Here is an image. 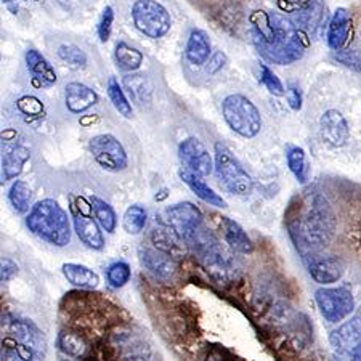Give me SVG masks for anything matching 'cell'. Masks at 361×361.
Instances as JSON below:
<instances>
[{
	"mask_svg": "<svg viewBox=\"0 0 361 361\" xmlns=\"http://www.w3.org/2000/svg\"><path fill=\"white\" fill-rule=\"evenodd\" d=\"M289 230L304 259H307V250L313 252L328 246L336 233V215L329 201L322 193L312 195L305 201L300 219L290 224Z\"/></svg>",
	"mask_w": 361,
	"mask_h": 361,
	"instance_id": "obj_1",
	"label": "cell"
},
{
	"mask_svg": "<svg viewBox=\"0 0 361 361\" xmlns=\"http://www.w3.org/2000/svg\"><path fill=\"white\" fill-rule=\"evenodd\" d=\"M26 226L40 240L56 247H65L71 241L69 217L55 200H44L34 204L26 217Z\"/></svg>",
	"mask_w": 361,
	"mask_h": 361,
	"instance_id": "obj_2",
	"label": "cell"
},
{
	"mask_svg": "<svg viewBox=\"0 0 361 361\" xmlns=\"http://www.w3.org/2000/svg\"><path fill=\"white\" fill-rule=\"evenodd\" d=\"M275 26V40L271 44H254L262 56L276 65H290L304 56V42L293 20L281 13L270 15Z\"/></svg>",
	"mask_w": 361,
	"mask_h": 361,
	"instance_id": "obj_3",
	"label": "cell"
},
{
	"mask_svg": "<svg viewBox=\"0 0 361 361\" xmlns=\"http://www.w3.org/2000/svg\"><path fill=\"white\" fill-rule=\"evenodd\" d=\"M222 113L230 129L244 138H254L262 129V116L257 106L240 93L225 98Z\"/></svg>",
	"mask_w": 361,
	"mask_h": 361,
	"instance_id": "obj_4",
	"label": "cell"
},
{
	"mask_svg": "<svg viewBox=\"0 0 361 361\" xmlns=\"http://www.w3.org/2000/svg\"><path fill=\"white\" fill-rule=\"evenodd\" d=\"M215 173L231 195L247 196L252 191V178L224 143H215Z\"/></svg>",
	"mask_w": 361,
	"mask_h": 361,
	"instance_id": "obj_5",
	"label": "cell"
},
{
	"mask_svg": "<svg viewBox=\"0 0 361 361\" xmlns=\"http://www.w3.org/2000/svg\"><path fill=\"white\" fill-rule=\"evenodd\" d=\"M132 18L138 31L151 39L166 36L172 25L169 11L156 0H137L132 7Z\"/></svg>",
	"mask_w": 361,
	"mask_h": 361,
	"instance_id": "obj_6",
	"label": "cell"
},
{
	"mask_svg": "<svg viewBox=\"0 0 361 361\" xmlns=\"http://www.w3.org/2000/svg\"><path fill=\"white\" fill-rule=\"evenodd\" d=\"M166 220L180 241L193 243L202 231V214L191 202L173 204L166 211Z\"/></svg>",
	"mask_w": 361,
	"mask_h": 361,
	"instance_id": "obj_7",
	"label": "cell"
},
{
	"mask_svg": "<svg viewBox=\"0 0 361 361\" xmlns=\"http://www.w3.org/2000/svg\"><path fill=\"white\" fill-rule=\"evenodd\" d=\"M315 300L323 318L329 323H339L345 319L355 308L350 290L343 288H322L315 293Z\"/></svg>",
	"mask_w": 361,
	"mask_h": 361,
	"instance_id": "obj_8",
	"label": "cell"
},
{
	"mask_svg": "<svg viewBox=\"0 0 361 361\" xmlns=\"http://www.w3.org/2000/svg\"><path fill=\"white\" fill-rule=\"evenodd\" d=\"M89 149L98 164L111 172L124 171L127 167V154L122 143L111 133H102L90 140Z\"/></svg>",
	"mask_w": 361,
	"mask_h": 361,
	"instance_id": "obj_9",
	"label": "cell"
},
{
	"mask_svg": "<svg viewBox=\"0 0 361 361\" xmlns=\"http://www.w3.org/2000/svg\"><path fill=\"white\" fill-rule=\"evenodd\" d=\"M178 154L186 169L201 177L211 176V172L215 169L212 156L209 154L207 148L196 137L185 138L178 147Z\"/></svg>",
	"mask_w": 361,
	"mask_h": 361,
	"instance_id": "obj_10",
	"label": "cell"
},
{
	"mask_svg": "<svg viewBox=\"0 0 361 361\" xmlns=\"http://www.w3.org/2000/svg\"><path fill=\"white\" fill-rule=\"evenodd\" d=\"M319 133L328 147L341 148L350 137V129H348L345 118L339 111L329 109L319 119Z\"/></svg>",
	"mask_w": 361,
	"mask_h": 361,
	"instance_id": "obj_11",
	"label": "cell"
},
{
	"mask_svg": "<svg viewBox=\"0 0 361 361\" xmlns=\"http://www.w3.org/2000/svg\"><path fill=\"white\" fill-rule=\"evenodd\" d=\"M74 220V231L78 233L79 240L82 241L87 247L93 250H102L104 247V238L100 230V224H97L89 214H85L82 209H74L73 214Z\"/></svg>",
	"mask_w": 361,
	"mask_h": 361,
	"instance_id": "obj_12",
	"label": "cell"
},
{
	"mask_svg": "<svg viewBox=\"0 0 361 361\" xmlns=\"http://www.w3.org/2000/svg\"><path fill=\"white\" fill-rule=\"evenodd\" d=\"M343 271H345V264L341 257L331 255V257L323 259H312L308 264V273L319 284H331L339 281Z\"/></svg>",
	"mask_w": 361,
	"mask_h": 361,
	"instance_id": "obj_13",
	"label": "cell"
},
{
	"mask_svg": "<svg viewBox=\"0 0 361 361\" xmlns=\"http://www.w3.org/2000/svg\"><path fill=\"white\" fill-rule=\"evenodd\" d=\"M140 260L147 269L153 273V275L159 278H171L177 270L176 262H173L172 255L161 249H151V247H140L138 250Z\"/></svg>",
	"mask_w": 361,
	"mask_h": 361,
	"instance_id": "obj_14",
	"label": "cell"
},
{
	"mask_svg": "<svg viewBox=\"0 0 361 361\" xmlns=\"http://www.w3.org/2000/svg\"><path fill=\"white\" fill-rule=\"evenodd\" d=\"M361 342V308L357 317L343 323L331 334V343L337 352H350Z\"/></svg>",
	"mask_w": 361,
	"mask_h": 361,
	"instance_id": "obj_15",
	"label": "cell"
},
{
	"mask_svg": "<svg viewBox=\"0 0 361 361\" xmlns=\"http://www.w3.org/2000/svg\"><path fill=\"white\" fill-rule=\"evenodd\" d=\"M98 95L97 92L80 82H71L66 85L65 103L69 111L74 114H80L97 104Z\"/></svg>",
	"mask_w": 361,
	"mask_h": 361,
	"instance_id": "obj_16",
	"label": "cell"
},
{
	"mask_svg": "<svg viewBox=\"0 0 361 361\" xmlns=\"http://www.w3.org/2000/svg\"><path fill=\"white\" fill-rule=\"evenodd\" d=\"M178 177L182 178L186 185H188V188L193 191V193L200 197V200L207 202L209 206L226 207V201L219 193H215V191L206 182H204V180H201V176H197V173L188 171V169H180Z\"/></svg>",
	"mask_w": 361,
	"mask_h": 361,
	"instance_id": "obj_17",
	"label": "cell"
},
{
	"mask_svg": "<svg viewBox=\"0 0 361 361\" xmlns=\"http://www.w3.org/2000/svg\"><path fill=\"white\" fill-rule=\"evenodd\" d=\"M26 66L29 73L34 75V82L42 87H49L56 82V74L55 69L51 68L49 61L45 60V56L39 54L37 50L29 49L26 51Z\"/></svg>",
	"mask_w": 361,
	"mask_h": 361,
	"instance_id": "obj_18",
	"label": "cell"
},
{
	"mask_svg": "<svg viewBox=\"0 0 361 361\" xmlns=\"http://www.w3.org/2000/svg\"><path fill=\"white\" fill-rule=\"evenodd\" d=\"M185 55L191 65L201 66L207 63L211 58V42H209L207 34L201 29H193L190 32L188 42H186Z\"/></svg>",
	"mask_w": 361,
	"mask_h": 361,
	"instance_id": "obj_19",
	"label": "cell"
},
{
	"mask_svg": "<svg viewBox=\"0 0 361 361\" xmlns=\"http://www.w3.org/2000/svg\"><path fill=\"white\" fill-rule=\"evenodd\" d=\"M348 31H350V13L345 8H337L328 29V44L331 49L339 51L347 44Z\"/></svg>",
	"mask_w": 361,
	"mask_h": 361,
	"instance_id": "obj_20",
	"label": "cell"
},
{
	"mask_svg": "<svg viewBox=\"0 0 361 361\" xmlns=\"http://www.w3.org/2000/svg\"><path fill=\"white\" fill-rule=\"evenodd\" d=\"M222 230H224V236L225 241L230 244L231 249H235L236 252L241 254H250L254 250L252 241L247 236V233L243 230V226L231 220L228 217H224L222 220Z\"/></svg>",
	"mask_w": 361,
	"mask_h": 361,
	"instance_id": "obj_21",
	"label": "cell"
},
{
	"mask_svg": "<svg viewBox=\"0 0 361 361\" xmlns=\"http://www.w3.org/2000/svg\"><path fill=\"white\" fill-rule=\"evenodd\" d=\"M63 275L71 283L73 286L82 288V289H95L100 283V278L89 267L79 265V264H65L63 265Z\"/></svg>",
	"mask_w": 361,
	"mask_h": 361,
	"instance_id": "obj_22",
	"label": "cell"
},
{
	"mask_svg": "<svg viewBox=\"0 0 361 361\" xmlns=\"http://www.w3.org/2000/svg\"><path fill=\"white\" fill-rule=\"evenodd\" d=\"M29 159V149L25 147H13L2 154V183L18 177L25 162Z\"/></svg>",
	"mask_w": 361,
	"mask_h": 361,
	"instance_id": "obj_23",
	"label": "cell"
},
{
	"mask_svg": "<svg viewBox=\"0 0 361 361\" xmlns=\"http://www.w3.org/2000/svg\"><path fill=\"white\" fill-rule=\"evenodd\" d=\"M114 58H116V63H118V68L126 73L137 71L143 63L142 51L126 42H118V45H116Z\"/></svg>",
	"mask_w": 361,
	"mask_h": 361,
	"instance_id": "obj_24",
	"label": "cell"
},
{
	"mask_svg": "<svg viewBox=\"0 0 361 361\" xmlns=\"http://www.w3.org/2000/svg\"><path fill=\"white\" fill-rule=\"evenodd\" d=\"M286 161H288L289 171L293 172V176L297 178V182L307 183L308 176H310V167H308L305 151L300 147H288Z\"/></svg>",
	"mask_w": 361,
	"mask_h": 361,
	"instance_id": "obj_25",
	"label": "cell"
},
{
	"mask_svg": "<svg viewBox=\"0 0 361 361\" xmlns=\"http://www.w3.org/2000/svg\"><path fill=\"white\" fill-rule=\"evenodd\" d=\"M90 204L102 228L106 233H114L116 226H118V217H116L114 209L109 206L106 201H103L102 197L98 196H92Z\"/></svg>",
	"mask_w": 361,
	"mask_h": 361,
	"instance_id": "obj_26",
	"label": "cell"
},
{
	"mask_svg": "<svg viewBox=\"0 0 361 361\" xmlns=\"http://www.w3.org/2000/svg\"><path fill=\"white\" fill-rule=\"evenodd\" d=\"M106 90H108L109 100H111L116 111H118L121 116H124V118H132L133 108L130 102L127 100L126 92L119 84V80L116 78H109L106 84Z\"/></svg>",
	"mask_w": 361,
	"mask_h": 361,
	"instance_id": "obj_27",
	"label": "cell"
},
{
	"mask_svg": "<svg viewBox=\"0 0 361 361\" xmlns=\"http://www.w3.org/2000/svg\"><path fill=\"white\" fill-rule=\"evenodd\" d=\"M124 87L129 90V95L133 100L138 103L149 102L151 92H153V85L148 80L147 75L135 74V75H127L124 79Z\"/></svg>",
	"mask_w": 361,
	"mask_h": 361,
	"instance_id": "obj_28",
	"label": "cell"
},
{
	"mask_svg": "<svg viewBox=\"0 0 361 361\" xmlns=\"http://www.w3.org/2000/svg\"><path fill=\"white\" fill-rule=\"evenodd\" d=\"M8 201L18 214H25L31 207L32 190L23 180H16L8 191Z\"/></svg>",
	"mask_w": 361,
	"mask_h": 361,
	"instance_id": "obj_29",
	"label": "cell"
},
{
	"mask_svg": "<svg viewBox=\"0 0 361 361\" xmlns=\"http://www.w3.org/2000/svg\"><path fill=\"white\" fill-rule=\"evenodd\" d=\"M147 211L142 206H138V204H133L126 211L122 225H124V230L129 235H138L140 231H143L145 225H147Z\"/></svg>",
	"mask_w": 361,
	"mask_h": 361,
	"instance_id": "obj_30",
	"label": "cell"
},
{
	"mask_svg": "<svg viewBox=\"0 0 361 361\" xmlns=\"http://www.w3.org/2000/svg\"><path fill=\"white\" fill-rule=\"evenodd\" d=\"M58 56H60L65 63H68L69 66L75 69L84 68L87 65L85 51L73 44L60 45V49H58Z\"/></svg>",
	"mask_w": 361,
	"mask_h": 361,
	"instance_id": "obj_31",
	"label": "cell"
},
{
	"mask_svg": "<svg viewBox=\"0 0 361 361\" xmlns=\"http://www.w3.org/2000/svg\"><path fill=\"white\" fill-rule=\"evenodd\" d=\"M106 276L113 288H122L126 283H129V279L132 276L130 267L127 265L126 262H114V264L108 269Z\"/></svg>",
	"mask_w": 361,
	"mask_h": 361,
	"instance_id": "obj_32",
	"label": "cell"
},
{
	"mask_svg": "<svg viewBox=\"0 0 361 361\" xmlns=\"http://www.w3.org/2000/svg\"><path fill=\"white\" fill-rule=\"evenodd\" d=\"M58 343H60L61 350L69 357H80L85 352V342L75 334H61Z\"/></svg>",
	"mask_w": 361,
	"mask_h": 361,
	"instance_id": "obj_33",
	"label": "cell"
},
{
	"mask_svg": "<svg viewBox=\"0 0 361 361\" xmlns=\"http://www.w3.org/2000/svg\"><path fill=\"white\" fill-rule=\"evenodd\" d=\"M260 82L267 87V90H269L271 95H284V85L281 84V80L278 79V75L267 65H260Z\"/></svg>",
	"mask_w": 361,
	"mask_h": 361,
	"instance_id": "obj_34",
	"label": "cell"
},
{
	"mask_svg": "<svg viewBox=\"0 0 361 361\" xmlns=\"http://www.w3.org/2000/svg\"><path fill=\"white\" fill-rule=\"evenodd\" d=\"M113 21H114V11L111 7H106L103 10L100 23H98V37H100L103 44L108 42L109 36H111Z\"/></svg>",
	"mask_w": 361,
	"mask_h": 361,
	"instance_id": "obj_35",
	"label": "cell"
},
{
	"mask_svg": "<svg viewBox=\"0 0 361 361\" xmlns=\"http://www.w3.org/2000/svg\"><path fill=\"white\" fill-rule=\"evenodd\" d=\"M18 109L26 116H40L44 113V104L36 97H23L18 100Z\"/></svg>",
	"mask_w": 361,
	"mask_h": 361,
	"instance_id": "obj_36",
	"label": "cell"
},
{
	"mask_svg": "<svg viewBox=\"0 0 361 361\" xmlns=\"http://www.w3.org/2000/svg\"><path fill=\"white\" fill-rule=\"evenodd\" d=\"M225 65H226V55L224 54V51H215V54L211 58H209L207 73L209 74L219 73Z\"/></svg>",
	"mask_w": 361,
	"mask_h": 361,
	"instance_id": "obj_37",
	"label": "cell"
},
{
	"mask_svg": "<svg viewBox=\"0 0 361 361\" xmlns=\"http://www.w3.org/2000/svg\"><path fill=\"white\" fill-rule=\"evenodd\" d=\"M16 273H18V265L15 262H11L10 259H2V273H0V279L2 283L10 281Z\"/></svg>",
	"mask_w": 361,
	"mask_h": 361,
	"instance_id": "obj_38",
	"label": "cell"
},
{
	"mask_svg": "<svg viewBox=\"0 0 361 361\" xmlns=\"http://www.w3.org/2000/svg\"><path fill=\"white\" fill-rule=\"evenodd\" d=\"M288 102H289V106L293 108L294 111H299V109L302 108V93L297 85H289Z\"/></svg>",
	"mask_w": 361,
	"mask_h": 361,
	"instance_id": "obj_39",
	"label": "cell"
},
{
	"mask_svg": "<svg viewBox=\"0 0 361 361\" xmlns=\"http://www.w3.org/2000/svg\"><path fill=\"white\" fill-rule=\"evenodd\" d=\"M350 361H361V342L352 350Z\"/></svg>",
	"mask_w": 361,
	"mask_h": 361,
	"instance_id": "obj_40",
	"label": "cell"
},
{
	"mask_svg": "<svg viewBox=\"0 0 361 361\" xmlns=\"http://www.w3.org/2000/svg\"><path fill=\"white\" fill-rule=\"evenodd\" d=\"M334 361H343V360H342V358H337V357H336V360H334Z\"/></svg>",
	"mask_w": 361,
	"mask_h": 361,
	"instance_id": "obj_41",
	"label": "cell"
}]
</instances>
